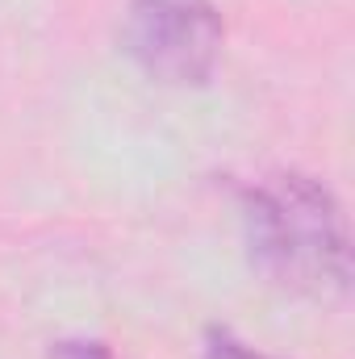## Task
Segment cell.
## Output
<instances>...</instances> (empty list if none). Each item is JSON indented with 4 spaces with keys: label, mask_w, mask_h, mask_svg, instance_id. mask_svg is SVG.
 Wrapping results in <instances>:
<instances>
[{
    "label": "cell",
    "mask_w": 355,
    "mask_h": 359,
    "mask_svg": "<svg viewBox=\"0 0 355 359\" xmlns=\"http://www.w3.org/2000/svg\"><path fill=\"white\" fill-rule=\"evenodd\" d=\"M126 50L151 80L196 88L222 59V17L213 0H130Z\"/></svg>",
    "instance_id": "7a4b0ae2"
},
{
    "label": "cell",
    "mask_w": 355,
    "mask_h": 359,
    "mask_svg": "<svg viewBox=\"0 0 355 359\" xmlns=\"http://www.w3.org/2000/svg\"><path fill=\"white\" fill-rule=\"evenodd\" d=\"M205 359H267V355L251 351L247 343H239L230 330H209V347H205Z\"/></svg>",
    "instance_id": "3957f363"
},
{
    "label": "cell",
    "mask_w": 355,
    "mask_h": 359,
    "mask_svg": "<svg viewBox=\"0 0 355 359\" xmlns=\"http://www.w3.org/2000/svg\"><path fill=\"white\" fill-rule=\"evenodd\" d=\"M251 264L284 292L339 301L351 288V238L335 192L314 176L280 172L243 205Z\"/></svg>",
    "instance_id": "6da1fadb"
},
{
    "label": "cell",
    "mask_w": 355,
    "mask_h": 359,
    "mask_svg": "<svg viewBox=\"0 0 355 359\" xmlns=\"http://www.w3.org/2000/svg\"><path fill=\"white\" fill-rule=\"evenodd\" d=\"M51 359H117V355L96 339H63V343H55Z\"/></svg>",
    "instance_id": "277c9868"
}]
</instances>
